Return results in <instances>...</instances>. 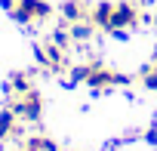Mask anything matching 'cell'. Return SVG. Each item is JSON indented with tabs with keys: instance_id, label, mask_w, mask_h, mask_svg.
<instances>
[{
	"instance_id": "cell-5",
	"label": "cell",
	"mask_w": 157,
	"mask_h": 151,
	"mask_svg": "<svg viewBox=\"0 0 157 151\" xmlns=\"http://www.w3.org/2000/svg\"><path fill=\"white\" fill-rule=\"evenodd\" d=\"M90 13H93V6L86 3V0H65V3H62V16L68 19V25L90 19Z\"/></svg>"
},
{
	"instance_id": "cell-14",
	"label": "cell",
	"mask_w": 157,
	"mask_h": 151,
	"mask_svg": "<svg viewBox=\"0 0 157 151\" xmlns=\"http://www.w3.org/2000/svg\"><path fill=\"white\" fill-rule=\"evenodd\" d=\"M154 22H157V19H154Z\"/></svg>"
},
{
	"instance_id": "cell-1",
	"label": "cell",
	"mask_w": 157,
	"mask_h": 151,
	"mask_svg": "<svg viewBox=\"0 0 157 151\" xmlns=\"http://www.w3.org/2000/svg\"><path fill=\"white\" fill-rule=\"evenodd\" d=\"M10 16L19 25H34V22H46L52 16V6L46 0H16V6L10 10Z\"/></svg>"
},
{
	"instance_id": "cell-13",
	"label": "cell",
	"mask_w": 157,
	"mask_h": 151,
	"mask_svg": "<svg viewBox=\"0 0 157 151\" xmlns=\"http://www.w3.org/2000/svg\"><path fill=\"white\" fill-rule=\"evenodd\" d=\"M151 62H157V46H154V56H151Z\"/></svg>"
},
{
	"instance_id": "cell-6",
	"label": "cell",
	"mask_w": 157,
	"mask_h": 151,
	"mask_svg": "<svg viewBox=\"0 0 157 151\" xmlns=\"http://www.w3.org/2000/svg\"><path fill=\"white\" fill-rule=\"evenodd\" d=\"M111 13H114V3H108V0H102V3H96V6H93V13H90V22H93L96 28L108 31V22H111Z\"/></svg>"
},
{
	"instance_id": "cell-12",
	"label": "cell",
	"mask_w": 157,
	"mask_h": 151,
	"mask_svg": "<svg viewBox=\"0 0 157 151\" xmlns=\"http://www.w3.org/2000/svg\"><path fill=\"white\" fill-rule=\"evenodd\" d=\"M90 71H93V62H83V65H74V68H71V83H86Z\"/></svg>"
},
{
	"instance_id": "cell-3",
	"label": "cell",
	"mask_w": 157,
	"mask_h": 151,
	"mask_svg": "<svg viewBox=\"0 0 157 151\" xmlns=\"http://www.w3.org/2000/svg\"><path fill=\"white\" fill-rule=\"evenodd\" d=\"M139 22H142L139 3H136V0H120V3H114V13H111L108 31H132Z\"/></svg>"
},
{
	"instance_id": "cell-10",
	"label": "cell",
	"mask_w": 157,
	"mask_h": 151,
	"mask_svg": "<svg viewBox=\"0 0 157 151\" xmlns=\"http://www.w3.org/2000/svg\"><path fill=\"white\" fill-rule=\"evenodd\" d=\"M68 31H71V40H74V43H77V40L83 43V40H90V37H93L96 25H93L90 19H83V22H71V28H68Z\"/></svg>"
},
{
	"instance_id": "cell-11",
	"label": "cell",
	"mask_w": 157,
	"mask_h": 151,
	"mask_svg": "<svg viewBox=\"0 0 157 151\" xmlns=\"http://www.w3.org/2000/svg\"><path fill=\"white\" fill-rule=\"evenodd\" d=\"M142 87L145 90H151V93H157V62H151L148 68H142Z\"/></svg>"
},
{
	"instance_id": "cell-7",
	"label": "cell",
	"mask_w": 157,
	"mask_h": 151,
	"mask_svg": "<svg viewBox=\"0 0 157 151\" xmlns=\"http://www.w3.org/2000/svg\"><path fill=\"white\" fill-rule=\"evenodd\" d=\"M10 136H19V114L13 108H3L0 111V139H10Z\"/></svg>"
},
{
	"instance_id": "cell-2",
	"label": "cell",
	"mask_w": 157,
	"mask_h": 151,
	"mask_svg": "<svg viewBox=\"0 0 157 151\" xmlns=\"http://www.w3.org/2000/svg\"><path fill=\"white\" fill-rule=\"evenodd\" d=\"M10 108L19 114V120H31V123H37V120H40V114H43V99H40V93H37V90L13 93V105H10Z\"/></svg>"
},
{
	"instance_id": "cell-4",
	"label": "cell",
	"mask_w": 157,
	"mask_h": 151,
	"mask_svg": "<svg viewBox=\"0 0 157 151\" xmlns=\"http://www.w3.org/2000/svg\"><path fill=\"white\" fill-rule=\"evenodd\" d=\"M34 52H37V62H40L43 68H49V71H62V68L68 65L65 49H62L59 43H52V40H49V43H40Z\"/></svg>"
},
{
	"instance_id": "cell-8",
	"label": "cell",
	"mask_w": 157,
	"mask_h": 151,
	"mask_svg": "<svg viewBox=\"0 0 157 151\" xmlns=\"http://www.w3.org/2000/svg\"><path fill=\"white\" fill-rule=\"evenodd\" d=\"M6 90L10 93H28V90H34V74L31 71H16Z\"/></svg>"
},
{
	"instance_id": "cell-9",
	"label": "cell",
	"mask_w": 157,
	"mask_h": 151,
	"mask_svg": "<svg viewBox=\"0 0 157 151\" xmlns=\"http://www.w3.org/2000/svg\"><path fill=\"white\" fill-rule=\"evenodd\" d=\"M59 145L49 139V136H28L22 142V151H56Z\"/></svg>"
}]
</instances>
